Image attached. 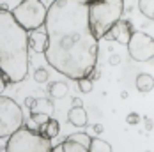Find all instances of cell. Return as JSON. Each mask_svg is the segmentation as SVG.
<instances>
[{"label":"cell","mask_w":154,"mask_h":152,"mask_svg":"<svg viewBox=\"0 0 154 152\" xmlns=\"http://www.w3.org/2000/svg\"><path fill=\"white\" fill-rule=\"evenodd\" d=\"M46 62L62 76L78 81L96 71L99 39L94 35L89 5L75 0H53L45 23Z\"/></svg>","instance_id":"obj_1"},{"label":"cell","mask_w":154,"mask_h":152,"mask_svg":"<svg viewBox=\"0 0 154 152\" xmlns=\"http://www.w3.org/2000/svg\"><path fill=\"white\" fill-rule=\"evenodd\" d=\"M29 32L13 16V13L0 5V76L11 83H20L29 74Z\"/></svg>","instance_id":"obj_2"},{"label":"cell","mask_w":154,"mask_h":152,"mask_svg":"<svg viewBox=\"0 0 154 152\" xmlns=\"http://www.w3.org/2000/svg\"><path fill=\"white\" fill-rule=\"evenodd\" d=\"M124 14V0H94L89 4V20L94 35L101 41Z\"/></svg>","instance_id":"obj_3"},{"label":"cell","mask_w":154,"mask_h":152,"mask_svg":"<svg viewBox=\"0 0 154 152\" xmlns=\"http://www.w3.org/2000/svg\"><path fill=\"white\" fill-rule=\"evenodd\" d=\"M5 152H53L51 140L32 129L30 126H23L14 135L7 138Z\"/></svg>","instance_id":"obj_4"},{"label":"cell","mask_w":154,"mask_h":152,"mask_svg":"<svg viewBox=\"0 0 154 152\" xmlns=\"http://www.w3.org/2000/svg\"><path fill=\"white\" fill-rule=\"evenodd\" d=\"M11 13L25 30L34 32L45 27L48 16V5H45L41 0H21V2H18V5Z\"/></svg>","instance_id":"obj_5"},{"label":"cell","mask_w":154,"mask_h":152,"mask_svg":"<svg viewBox=\"0 0 154 152\" xmlns=\"http://www.w3.org/2000/svg\"><path fill=\"white\" fill-rule=\"evenodd\" d=\"M23 110L18 106V103L11 97L4 96L0 97V138H9L18 129L23 127Z\"/></svg>","instance_id":"obj_6"},{"label":"cell","mask_w":154,"mask_h":152,"mask_svg":"<svg viewBox=\"0 0 154 152\" xmlns=\"http://www.w3.org/2000/svg\"><path fill=\"white\" fill-rule=\"evenodd\" d=\"M128 53L135 62H149L154 59V37L145 32L135 30L128 43Z\"/></svg>","instance_id":"obj_7"},{"label":"cell","mask_w":154,"mask_h":152,"mask_svg":"<svg viewBox=\"0 0 154 152\" xmlns=\"http://www.w3.org/2000/svg\"><path fill=\"white\" fill-rule=\"evenodd\" d=\"M133 34H135L133 23H131L129 20H121V21H119L115 27H112V30L105 35V41H117V43H121V44L128 46V43H129V39H131Z\"/></svg>","instance_id":"obj_8"},{"label":"cell","mask_w":154,"mask_h":152,"mask_svg":"<svg viewBox=\"0 0 154 152\" xmlns=\"http://www.w3.org/2000/svg\"><path fill=\"white\" fill-rule=\"evenodd\" d=\"M29 43H30V50H34L35 53H43L48 48V34L46 30H34L29 32Z\"/></svg>","instance_id":"obj_9"},{"label":"cell","mask_w":154,"mask_h":152,"mask_svg":"<svg viewBox=\"0 0 154 152\" xmlns=\"http://www.w3.org/2000/svg\"><path fill=\"white\" fill-rule=\"evenodd\" d=\"M67 119H69V122H71L73 126L83 127V126H87V122H89V115H87V111H85L83 106H73L69 110V113H67Z\"/></svg>","instance_id":"obj_10"},{"label":"cell","mask_w":154,"mask_h":152,"mask_svg":"<svg viewBox=\"0 0 154 152\" xmlns=\"http://www.w3.org/2000/svg\"><path fill=\"white\" fill-rule=\"evenodd\" d=\"M37 131H39L41 135H45L46 138L53 140V138H55L57 135H59V133H60V126H59V120H57V119H50V120H48L45 126H41Z\"/></svg>","instance_id":"obj_11"},{"label":"cell","mask_w":154,"mask_h":152,"mask_svg":"<svg viewBox=\"0 0 154 152\" xmlns=\"http://www.w3.org/2000/svg\"><path fill=\"white\" fill-rule=\"evenodd\" d=\"M138 92H151L154 89V78L149 73H140L137 76V81H135Z\"/></svg>","instance_id":"obj_12"},{"label":"cell","mask_w":154,"mask_h":152,"mask_svg":"<svg viewBox=\"0 0 154 152\" xmlns=\"http://www.w3.org/2000/svg\"><path fill=\"white\" fill-rule=\"evenodd\" d=\"M48 92H50V96L53 99H62V97L67 96L69 89H67V85L64 81H53V83L48 85Z\"/></svg>","instance_id":"obj_13"},{"label":"cell","mask_w":154,"mask_h":152,"mask_svg":"<svg viewBox=\"0 0 154 152\" xmlns=\"http://www.w3.org/2000/svg\"><path fill=\"white\" fill-rule=\"evenodd\" d=\"M30 113H46V115L51 117V113H53V103L50 99H46V97L37 99V103H35L34 110H30Z\"/></svg>","instance_id":"obj_14"},{"label":"cell","mask_w":154,"mask_h":152,"mask_svg":"<svg viewBox=\"0 0 154 152\" xmlns=\"http://www.w3.org/2000/svg\"><path fill=\"white\" fill-rule=\"evenodd\" d=\"M60 145L64 152H91V149H87L85 145H82L78 141H73V140H67V138L62 141Z\"/></svg>","instance_id":"obj_15"},{"label":"cell","mask_w":154,"mask_h":152,"mask_svg":"<svg viewBox=\"0 0 154 152\" xmlns=\"http://www.w3.org/2000/svg\"><path fill=\"white\" fill-rule=\"evenodd\" d=\"M138 9L147 20L154 21V0H138Z\"/></svg>","instance_id":"obj_16"},{"label":"cell","mask_w":154,"mask_h":152,"mask_svg":"<svg viewBox=\"0 0 154 152\" xmlns=\"http://www.w3.org/2000/svg\"><path fill=\"white\" fill-rule=\"evenodd\" d=\"M91 152H112L110 143L101 140V138H92V143H91Z\"/></svg>","instance_id":"obj_17"},{"label":"cell","mask_w":154,"mask_h":152,"mask_svg":"<svg viewBox=\"0 0 154 152\" xmlns=\"http://www.w3.org/2000/svg\"><path fill=\"white\" fill-rule=\"evenodd\" d=\"M67 140L78 141V143L85 145L87 149H91V143H92V136H89L87 133H73V135H69V136H67Z\"/></svg>","instance_id":"obj_18"},{"label":"cell","mask_w":154,"mask_h":152,"mask_svg":"<svg viewBox=\"0 0 154 152\" xmlns=\"http://www.w3.org/2000/svg\"><path fill=\"white\" fill-rule=\"evenodd\" d=\"M76 83H78V89H80V92H83V94H89V92H92V78H91V76L80 78Z\"/></svg>","instance_id":"obj_19"},{"label":"cell","mask_w":154,"mask_h":152,"mask_svg":"<svg viewBox=\"0 0 154 152\" xmlns=\"http://www.w3.org/2000/svg\"><path fill=\"white\" fill-rule=\"evenodd\" d=\"M30 119H32L34 124H37V129H39V127H41V126H45L51 117L46 115V113H30Z\"/></svg>","instance_id":"obj_20"},{"label":"cell","mask_w":154,"mask_h":152,"mask_svg":"<svg viewBox=\"0 0 154 152\" xmlns=\"http://www.w3.org/2000/svg\"><path fill=\"white\" fill-rule=\"evenodd\" d=\"M50 74H48L46 69H43V67H39V69H35V73H34V80L37 81V83H46Z\"/></svg>","instance_id":"obj_21"},{"label":"cell","mask_w":154,"mask_h":152,"mask_svg":"<svg viewBox=\"0 0 154 152\" xmlns=\"http://www.w3.org/2000/svg\"><path fill=\"white\" fill-rule=\"evenodd\" d=\"M126 122H128V124H138V122H140L138 113H129V115H128V119H126Z\"/></svg>","instance_id":"obj_22"},{"label":"cell","mask_w":154,"mask_h":152,"mask_svg":"<svg viewBox=\"0 0 154 152\" xmlns=\"http://www.w3.org/2000/svg\"><path fill=\"white\" fill-rule=\"evenodd\" d=\"M35 103H37V99H35V97H25V106L29 108V110H34Z\"/></svg>","instance_id":"obj_23"},{"label":"cell","mask_w":154,"mask_h":152,"mask_svg":"<svg viewBox=\"0 0 154 152\" xmlns=\"http://www.w3.org/2000/svg\"><path fill=\"white\" fill-rule=\"evenodd\" d=\"M119 62H121L119 55H112V57H110V64H112V65H117Z\"/></svg>","instance_id":"obj_24"},{"label":"cell","mask_w":154,"mask_h":152,"mask_svg":"<svg viewBox=\"0 0 154 152\" xmlns=\"http://www.w3.org/2000/svg\"><path fill=\"white\" fill-rule=\"evenodd\" d=\"M73 106H83V101H82L80 97H75V99H73Z\"/></svg>","instance_id":"obj_25"},{"label":"cell","mask_w":154,"mask_h":152,"mask_svg":"<svg viewBox=\"0 0 154 152\" xmlns=\"http://www.w3.org/2000/svg\"><path fill=\"white\" fill-rule=\"evenodd\" d=\"M53 152H64V150H62V145H60V143H59V145H55V147H53Z\"/></svg>","instance_id":"obj_26"},{"label":"cell","mask_w":154,"mask_h":152,"mask_svg":"<svg viewBox=\"0 0 154 152\" xmlns=\"http://www.w3.org/2000/svg\"><path fill=\"white\" fill-rule=\"evenodd\" d=\"M75 2H80V4H85V5H89L91 2H94V0H75Z\"/></svg>","instance_id":"obj_27"},{"label":"cell","mask_w":154,"mask_h":152,"mask_svg":"<svg viewBox=\"0 0 154 152\" xmlns=\"http://www.w3.org/2000/svg\"><path fill=\"white\" fill-rule=\"evenodd\" d=\"M20 2H21V0H20Z\"/></svg>","instance_id":"obj_28"}]
</instances>
